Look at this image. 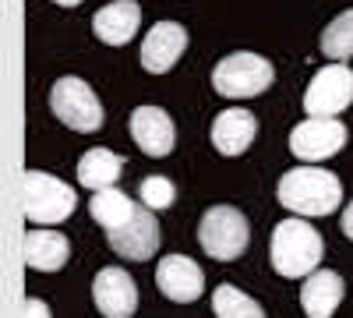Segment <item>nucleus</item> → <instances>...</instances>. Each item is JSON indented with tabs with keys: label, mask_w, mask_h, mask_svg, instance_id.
<instances>
[{
	"label": "nucleus",
	"mask_w": 353,
	"mask_h": 318,
	"mask_svg": "<svg viewBox=\"0 0 353 318\" xmlns=\"http://www.w3.org/2000/svg\"><path fill=\"white\" fill-rule=\"evenodd\" d=\"M276 198L293 216H329L343 201V184L325 166H297L279 177Z\"/></svg>",
	"instance_id": "1"
},
{
	"label": "nucleus",
	"mask_w": 353,
	"mask_h": 318,
	"mask_svg": "<svg viewBox=\"0 0 353 318\" xmlns=\"http://www.w3.org/2000/svg\"><path fill=\"white\" fill-rule=\"evenodd\" d=\"M272 269L283 279H307L311 272H318L321 255H325V241L321 234L304 223V219H283L272 230Z\"/></svg>",
	"instance_id": "2"
},
{
	"label": "nucleus",
	"mask_w": 353,
	"mask_h": 318,
	"mask_svg": "<svg viewBox=\"0 0 353 318\" xmlns=\"http://www.w3.org/2000/svg\"><path fill=\"white\" fill-rule=\"evenodd\" d=\"M78 206V195L71 184L53 177L46 170H25L21 173V212L28 223L46 226V223H64Z\"/></svg>",
	"instance_id": "3"
},
{
	"label": "nucleus",
	"mask_w": 353,
	"mask_h": 318,
	"mask_svg": "<svg viewBox=\"0 0 353 318\" xmlns=\"http://www.w3.org/2000/svg\"><path fill=\"white\" fill-rule=\"evenodd\" d=\"M198 244L201 251L216 262H237L251 244V226L248 216L233 206H212L205 209L198 223Z\"/></svg>",
	"instance_id": "4"
},
{
	"label": "nucleus",
	"mask_w": 353,
	"mask_h": 318,
	"mask_svg": "<svg viewBox=\"0 0 353 318\" xmlns=\"http://www.w3.org/2000/svg\"><path fill=\"white\" fill-rule=\"evenodd\" d=\"M276 81V71L272 64L258 53H226L223 61L212 68V89L226 99H251V96H261L269 85Z\"/></svg>",
	"instance_id": "5"
},
{
	"label": "nucleus",
	"mask_w": 353,
	"mask_h": 318,
	"mask_svg": "<svg viewBox=\"0 0 353 318\" xmlns=\"http://www.w3.org/2000/svg\"><path fill=\"white\" fill-rule=\"evenodd\" d=\"M50 110H53V117L61 121V124H68L71 131H81V135L99 131L103 121H106L99 96L88 89V81H81L74 74H64V78L53 81V89H50Z\"/></svg>",
	"instance_id": "6"
},
{
	"label": "nucleus",
	"mask_w": 353,
	"mask_h": 318,
	"mask_svg": "<svg viewBox=\"0 0 353 318\" xmlns=\"http://www.w3.org/2000/svg\"><path fill=\"white\" fill-rule=\"evenodd\" d=\"M346 146V124L339 117H307L290 131V152L304 163H321Z\"/></svg>",
	"instance_id": "7"
},
{
	"label": "nucleus",
	"mask_w": 353,
	"mask_h": 318,
	"mask_svg": "<svg viewBox=\"0 0 353 318\" xmlns=\"http://www.w3.org/2000/svg\"><path fill=\"white\" fill-rule=\"evenodd\" d=\"M350 103H353V71L346 64L321 68L304 92L307 117H336Z\"/></svg>",
	"instance_id": "8"
},
{
	"label": "nucleus",
	"mask_w": 353,
	"mask_h": 318,
	"mask_svg": "<svg viewBox=\"0 0 353 318\" xmlns=\"http://www.w3.org/2000/svg\"><path fill=\"white\" fill-rule=\"evenodd\" d=\"M113 255L128 258V262H149V258L159 251V223L152 216V209L138 206V212L124 223L106 234Z\"/></svg>",
	"instance_id": "9"
},
{
	"label": "nucleus",
	"mask_w": 353,
	"mask_h": 318,
	"mask_svg": "<svg viewBox=\"0 0 353 318\" xmlns=\"http://www.w3.org/2000/svg\"><path fill=\"white\" fill-rule=\"evenodd\" d=\"M92 301L103 318H131L138 311V286L121 266H106L92 279Z\"/></svg>",
	"instance_id": "10"
},
{
	"label": "nucleus",
	"mask_w": 353,
	"mask_h": 318,
	"mask_svg": "<svg viewBox=\"0 0 353 318\" xmlns=\"http://www.w3.org/2000/svg\"><path fill=\"white\" fill-rule=\"evenodd\" d=\"M156 286H159V294L170 297L173 304H191L205 294V272L188 255H166V258H159Z\"/></svg>",
	"instance_id": "11"
},
{
	"label": "nucleus",
	"mask_w": 353,
	"mask_h": 318,
	"mask_svg": "<svg viewBox=\"0 0 353 318\" xmlns=\"http://www.w3.org/2000/svg\"><path fill=\"white\" fill-rule=\"evenodd\" d=\"M188 50V28L181 21H156L141 39V68L149 74H166Z\"/></svg>",
	"instance_id": "12"
},
{
	"label": "nucleus",
	"mask_w": 353,
	"mask_h": 318,
	"mask_svg": "<svg viewBox=\"0 0 353 318\" xmlns=\"http://www.w3.org/2000/svg\"><path fill=\"white\" fill-rule=\"evenodd\" d=\"M131 138H134V146L145 152V156H152V159H163L173 152L176 146V128L170 121V113L163 106H138L131 113Z\"/></svg>",
	"instance_id": "13"
},
{
	"label": "nucleus",
	"mask_w": 353,
	"mask_h": 318,
	"mask_svg": "<svg viewBox=\"0 0 353 318\" xmlns=\"http://www.w3.org/2000/svg\"><path fill=\"white\" fill-rule=\"evenodd\" d=\"M21 255H25V266L28 269H36V272H57V269L68 266L71 241L61 234V230L28 226L25 230V241H21Z\"/></svg>",
	"instance_id": "14"
},
{
	"label": "nucleus",
	"mask_w": 353,
	"mask_h": 318,
	"mask_svg": "<svg viewBox=\"0 0 353 318\" xmlns=\"http://www.w3.org/2000/svg\"><path fill=\"white\" fill-rule=\"evenodd\" d=\"M138 25H141V8L134 4V0H113V4H106V8H99L92 14V32L106 46L131 43Z\"/></svg>",
	"instance_id": "15"
},
{
	"label": "nucleus",
	"mask_w": 353,
	"mask_h": 318,
	"mask_svg": "<svg viewBox=\"0 0 353 318\" xmlns=\"http://www.w3.org/2000/svg\"><path fill=\"white\" fill-rule=\"evenodd\" d=\"M254 135H258L254 113L251 110H241V106L223 110L219 117L212 121V146H216L219 156H241V152H248Z\"/></svg>",
	"instance_id": "16"
},
{
	"label": "nucleus",
	"mask_w": 353,
	"mask_h": 318,
	"mask_svg": "<svg viewBox=\"0 0 353 318\" xmlns=\"http://www.w3.org/2000/svg\"><path fill=\"white\" fill-rule=\"evenodd\" d=\"M343 294H346L343 276L332 269H318L301 286V308L307 318H332L336 308L343 304Z\"/></svg>",
	"instance_id": "17"
},
{
	"label": "nucleus",
	"mask_w": 353,
	"mask_h": 318,
	"mask_svg": "<svg viewBox=\"0 0 353 318\" xmlns=\"http://www.w3.org/2000/svg\"><path fill=\"white\" fill-rule=\"evenodd\" d=\"M121 173H124V159L117 156L113 149H103V146L88 149V152L78 159V184L88 188L92 195L113 188L117 181H121Z\"/></svg>",
	"instance_id": "18"
},
{
	"label": "nucleus",
	"mask_w": 353,
	"mask_h": 318,
	"mask_svg": "<svg viewBox=\"0 0 353 318\" xmlns=\"http://www.w3.org/2000/svg\"><path fill=\"white\" fill-rule=\"evenodd\" d=\"M88 212H92V219L106 230H117V226H124L134 212H138V206L124 195V191H117V188H106V191H96L92 198H88Z\"/></svg>",
	"instance_id": "19"
},
{
	"label": "nucleus",
	"mask_w": 353,
	"mask_h": 318,
	"mask_svg": "<svg viewBox=\"0 0 353 318\" xmlns=\"http://www.w3.org/2000/svg\"><path fill=\"white\" fill-rule=\"evenodd\" d=\"M212 311H216V318H265L261 304H258L251 294L237 290L233 283L216 286V294H212Z\"/></svg>",
	"instance_id": "20"
},
{
	"label": "nucleus",
	"mask_w": 353,
	"mask_h": 318,
	"mask_svg": "<svg viewBox=\"0 0 353 318\" xmlns=\"http://www.w3.org/2000/svg\"><path fill=\"white\" fill-rule=\"evenodd\" d=\"M321 53L332 57L336 64H343L346 57H353V8L336 14L325 25V32H321Z\"/></svg>",
	"instance_id": "21"
},
{
	"label": "nucleus",
	"mask_w": 353,
	"mask_h": 318,
	"mask_svg": "<svg viewBox=\"0 0 353 318\" xmlns=\"http://www.w3.org/2000/svg\"><path fill=\"white\" fill-rule=\"evenodd\" d=\"M138 198H141L145 209L163 212V209H170L173 201H176V184H173L170 177H159V173H152V177H145V181L138 184Z\"/></svg>",
	"instance_id": "22"
},
{
	"label": "nucleus",
	"mask_w": 353,
	"mask_h": 318,
	"mask_svg": "<svg viewBox=\"0 0 353 318\" xmlns=\"http://www.w3.org/2000/svg\"><path fill=\"white\" fill-rule=\"evenodd\" d=\"M21 318H53V315H50V304H46V301H39V297H28V301H25Z\"/></svg>",
	"instance_id": "23"
},
{
	"label": "nucleus",
	"mask_w": 353,
	"mask_h": 318,
	"mask_svg": "<svg viewBox=\"0 0 353 318\" xmlns=\"http://www.w3.org/2000/svg\"><path fill=\"white\" fill-rule=\"evenodd\" d=\"M343 234L353 241V201H350V206L343 209Z\"/></svg>",
	"instance_id": "24"
},
{
	"label": "nucleus",
	"mask_w": 353,
	"mask_h": 318,
	"mask_svg": "<svg viewBox=\"0 0 353 318\" xmlns=\"http://www.w3.org/2000/svg\"><path fill=\"white\" fill-rule=\"evenodd\" d=\"M53 4H61V8H78L81 0H53Z\"/></svg>",
	"instance_id": "25"
}]
</instances>
